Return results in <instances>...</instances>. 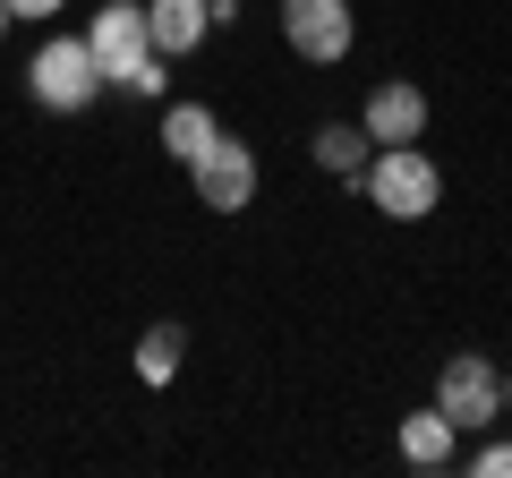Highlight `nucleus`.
Returning a JSON list of instances; mask_svg holds the SVG:
<instances>
[{"label":"nucleus","instance_id":"dca6fc26","mask_svg":"<svg viewBox=\"0 0 512 478\" xmlns=\"http://www.w3.org/2000/svg\"><path fill=\"white\" fill-rule=\"evenodd\" d=\"M9 26H18V18H9V0H0V35H9Z\"/></svg>","mask_w":512,"mask_h":478},{"label":"nucleus","instance_id":"f257e3e1","mask_svg":"<svg viewBox=\"0 0 512 478\" xmlns=\"http://www.w3.org/2000/svg\"><path fill=\"white\" fill-rule=\"evenodd\" d=\"M359 197L376 205V214H393V222H427L436 197H444V171H436L427 146H376L367 171H359Z\"/></svg>","mask_w":512,"mask_h":478},{"label":"nucleus","instance_id":"6e6552de","mask_svg":"<svg viewBox=\"0 0 512 478\" xmlns=\"http://www.w3.org/2000/svg\"><path fill=\"white\" fill-rule=\"evenodd\" d=\"M359 129L376 137V146H419L427 137V94L410 86V77H384V86L359 103Z\"/></svg>","mask_w":512,"mask_h":478},{"label":"nucleus","instance_id":"423d86ee","mask_svg":"<svg viewBox=\"0 0 512 478\" xmlns=\"http://www.w3.org/2000/svg\"><path fill=\"white\" fill-rule=\"evenodd\" d=\"M86 52H94V69H103V86H120L137 60H154L146 0H111V9H94V18H86Z\"/></svg>","mask_w":512,"mask_h":478},{"label":"nucleus","instance_id":"4468645a","mask_svg":"<svg viewBox=\"0 0 512 478\" xmlns=\"http://www.w3.org/2000/svg\"><path fill=\"white\" fill-rule=\"evenodd\" d=\"M470 470H478V478H512V436L478 444V453H470Z\"/></svg>","mask_w":512,"mask_h":478},{"label":"nucleus","instance_id":"ddd939ff","mask_svg":"<svg viewBox=\"0 0 512 478\" xmlns=\"http://www.w3.org/2000/svg\"><path fill=\"white\" fill-rule=\"evenodd\" d=\"M163 86H171V60H163V52H154V60H137V69L120 77V94H146V103H154Z\"/></svg>","mask_w":512,"mask_h":478},{"label":"nucleus","instance_id":"9d476101","mask_svg":"<svg viewBox=\"0 0 512 478\" xmlns=\"http://www.w3.org/2000/svg\"><path fill=\"white\" fill-rule=\"evenodd\" d=\"M308 154H316V171H333V180L359 188V171H367V154H376V137H367L359 120H325V129L308 137Z\"/></svg>","mask_w":512,"mask_h":478},{"label":"nucleus","instance_id":"2eb2a0df","mask_svg":"<svg viewBox=\"0 0 512 478\" xmlns=\"http://www.w3.org/2000/svg\"><path fill=\"white\" fill-rule=\"evenodd\" d=\"M60 9H69V0H9V18H18V26H52Z\"/></svg>","mask_w":512,"mask_h":478},{"label":"nucleus","instance_id":"f3484780","mask_svg":"<svg viewBox=\"0 0 512 478\" xmlns=\"http://www.w3.org/2000/svg\"><path fill=\"white\" fill-rule=\"evenodd\" d=\"M504 419H512V376H504Z\"/></svg>","mask_w":512,"mask_h":478},{"label":"nucleus","instance_id":"0eeeda50","mask_svg":"<svg viewBox=\"0 0 512 478\" xmlns=\"http://www.w3.org/2000/svg\"><path fill=\"white\" fill-rule=\"evenodd\" d=\"M222 18H239L231 0H146V35H154V52H163V60L205 52V35H214Z\"/></svg>","mask_w":512,"mask_h":478},{"label":"nucleus","instance_id":"9b49d317","mask_svg":"<svg viewBox=\"0 0 512 478\" xmlns=\"http://www.w3.org/2000/svg\"><path fill=\"white\" fill-rule=\"evenodd\" d=\"M214 137H222V120H214V111H205V103H171L163 111V154H171V163H205V154H214Z\"/></svg>","mask_w":512,"mask_h":478},{"label":"nucleus","instance_id":"7ed1b4c3","mask_svg":"<svg viewBox=\"0 0 512 478\" xmlns=\"http://www.w3.org/2000/svg\"><path fill=\"white\" fill-rule=\"evenodd\" d=\"M436 410L461 427V436L495 427V419H504V368H495V359H478V350L444 359V376H436Z\"/></svg>","mask_w":512,"mask_h":478},{"label":"nucleus","instance_id":"1a4fd4ad","mask_svg":"<svg viewBox=\"0 0 512 478\" xmlns=\"http://www.w3.org/2000/svg\"><path fill=\"white\" fill-rule=\"evenodd\" d=\"M393 444H402V461H410V470H444V461H461V427L444 419L436 402H427V410H410V419L393 427Z\"/></svg>","mask_w":512,"mask_h":478},{"label":"nucleus","instance_id":"39448f33","mask_svg":"<svg viewBox=\"0 0 512 478\" xmlns=\"http://www.w3.org/2000/svg\"><path fill=\"white\" fill-rule=\"evenodd\" d=\"M256 146H239V137H214V154L205 163H188V188H197L205 214H248L256 205Z\"/></svg>","mask_w":512,"mask_h":478},{"label":"nucleus","instance_id":"20e7f679","mask_svg":"<svg viewBox=\"0 0 512 478\" xmlns=\"http://www.w3.org/2000/svg\"><path fill=\"white\" fill-rule=\"evenodd\" d=\"M282 43L308 69H342L359 43V18H350V0H282Z\"/></svg>","mask_w":512,"mask_h":478},{"label":"nucleus","instance_id":"f03ea898","mask_svg":"<svg viewBox=\"0 0 512 478\" xmlns=\"http://www.w3.org/2000/svg\"><path fill=\"white\" fill-rule=\"evenodd\" d=\"M26 94H35L43 111H60V120H77V111L103 94V69H94L86 35H43L35 60H26Z\"/></svg>","mask_w":512,"mask_h":478},{"label":"nucleus","instance_id":"f8f14e48","mask_svg":"<svg viewBox=\"0 0 512 478\" xmlns=\"http://www.w3.org/2000/svg\"><path fill=\"white\" fill-rule=\"evenodd\" d=\"M180 359H188V325H171V316H163V325H146V333H137V376H146L154 393H163V385H180Z\"/></svg>","mask_w":512,"mask_h":478}]
</instances>
